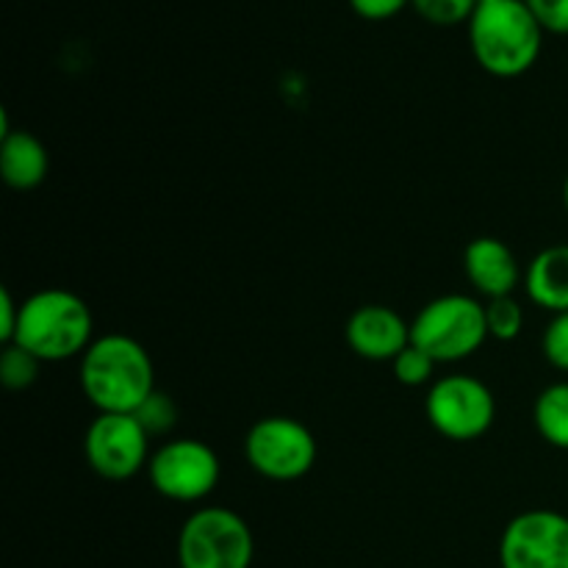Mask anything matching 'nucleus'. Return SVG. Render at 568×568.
<instances>
[{
	"label": "nucleus",
	"instance_id": "1",
	"mask_svg": "<svg viewBox=\"0 0 568 568\" xmlns=\"http://www.w3.org/2000/svg\"><path fill=\"white\" fill-rule=\"evenodd\" d=\"M81 392L98 414H136L159 388L148 349L125 333L98 336L81 355Z\"/></svg>",
	"mask_w": 568,
	"mask_h": 568
},
{
	"label": "nucleus",
	"instance_id": "2",
	"mask_svg": "<svg viewBox=\"0 0 568 568\" xmlns=\"http://www.w3.org/2000/svg\"><path fill=\"white\" fill-rule=\"evenodd\" d=\"M94 342L92 308L67 288H42L20 303L17 347L37 355L42 364L81 358Z\"/></svg>",
	"mask_w": 568,
	"mask_h": 568
},
{
	"label": "nucleus",
	"instance_id": "3",
	"mask_svg": "<svg viewBox=\"0 0 568 568\" xmlns=\"http://www.w3.org/2000/svg\"><path fill=\"white\" fill-rule=\"evenodd\" d=\"M475 61L494 78H519L536 67L544 48V28L525 0L477 3L469 20Z\"/></svg>",
	"mask_w": 568,
	"mask_h": 568
},
{
	"label": "nucleus",
	"instance_id": "4",
	"mask_svg": "<svg viewBox=\"0 0 568 568\" xmlns=\"http://www.w3.org/2000/svg\"><path fill=\"white\" fill-rule=\"evenodd\" d=\"M486 338V303L469 294H444L430 300L410 322V344L433 355L438 364L471 358Z\"/></svg>",
	"mask_w": 568,
	"mask_h": 568
},
{
	"label": "nucleus",
	"instance_id": "5",
	"mask_svg": "<svg viewBox=\"0 0 568 568\" xmlns=\"http://www.w3.org/2000/svg\"><path fill=\"white\" fill-rule=\"evenodd\" d=\"M253 558V530L231 508H197L178 532L181 568H250Z\"/></svg>",
	"mask_w": 568,
	"mask_h": 568
},
{
	"label": "nucleus",
	"instance_id": "6",
	"mask_svg": "<svg viewBox=\"0 0 568 568\" xmlns=\"http://www.w3.org/2000/svg\"><path fill=\"white\" fill-rule=\"evenodd\" d=\"M427 422L449 442H477L497 419V397L471 375H444L430 386L425 399Z\"/></svg>",
	"mask_w": 568,
	"mask_h": 568
},
{
	"label": "nucleus",
	"instance_id": "7",
	"mask_svg": "<svg viewBox=\"0 0 568 568\" xmlns=\"http://www.w3.org/2000/svg\"><path fill=\"white\" fill-rule=\"evenodd\" d=\"M316 438L292 416H264L244 436V458L255 475L272 483H292L316 464Z\"/></svg>",
	"mask_w": 568,
	"mask_h": 568
},
{
	"label": "nucleus",
	"instance_id": "8",
	"mask_svg": "<svg viewBox=\"0 0 568 568\" xmlns=\"http://www.w3.org/2000/svg\"><path fill=\"white\" fill-rule=\"evenodd\" d=\"M148 477L153 491L170 503L194 505L216 491L222 464L214 447L200 438H172L150 455Z\"/></svg>",
	"mask_w": 568,
	"mask_h": 568
},
{
	"label": "nucleus",
	"instance_id": "9",
	"mask_svg": "<svg viewBox=\"0 0 568 568\" xmlns=\"http://www.w3.org/2000/svg\"><path fill=\"white\" fill-rule=\"evenodd\" d=\"M150 438L136 414H98L83 436V458L103 480L125 483L148 471Z\"/></svg>",
	"mask_w": 568,
	"mask_h": 568
},
{
	"label": "nucleus",
	"instance_id": "10",
	"mask_svg": "<svg viewBox=\"0 0 568 568\" xmlns=\"http://www.w3.org/2000/svg\"><path fill=\"white\" fill-rule=\"evenodd\" d=\"M499 568H568V516L549 508L514 516L499 538Z\"/></svg>",
	"mask_w": 568,
	"mask_h": 568
},
{
	"label": "nucleus",
	"instance_id": "11",
	"mask_svg": "<svg viewBox=\"0 0 568 568\" xmlns=\"http://www.w3.org/2000/svg\"><path fill=\"white\" fill-rule=\"evenodd\" d=\"M344 338L358 358L392 364L410 344V322L388 305H361L347 320Z\"/></svg>",
	"mask_w": 568,
	"mask_h": 568
},
{
	"label": "nucleus",
	"instance_id": "12",
	"mask_svg": "<svg viewBox=\"0 0 568 568\" xmlns=\"http://www.w3.org/2000/svg\"><path fill=\"white\" fill-rule=\"evenodd\" d=\"M464 272L475 292L486 300L510 297L525 283L516 253L497 236H480L464 250Z\"/></svg>",
	"mask_w": 568,
	"mask_h": 568
},
{
	"label": "nucleus",
	"instance_id": "13",
	"mask_svg": "<svg viewBox=\"0 0 568 568\" xmlns=\"http://www.w3.org/2000/svg\"><path fill=\"white\" fill-rule=\"evenodd\" d=\"M50 172V155L42 139L31 131H9L0 136V175L14 192H31L42 186Z\"/></svg>",
	"mask_w": 568,
	"mask_h": 568
},
{
	"label": "nucleus",
	"instance_id": "14",
	"mask_svg": "<svg viewBox=\"0 0 568 568\" xmlns=\"http://www.w3.org/2000/svg\"><path fill=\"white\" fill-rule=\"evenodd\" d=\"M525 292L549 314L568 311V244L544 247L525 270Z\"/></svg>",
	"mask_w": 568,
	"mask_h": 568
},
{
	"label": "nucleus",
	"instance_id": "15",
	"mask_svg": "<svg viewBox=\"0 0 568 568\" xmlns=\"http://www.w3.org/2000/svg\"><path fill=\"white\" fill-rule=\"evenodd\" d=\"M532 422L536 430L549 447L568 453V383H552L538 394L532 405Z\"/></svg>",
	"mask_w": 568,
	"mask_h": 568
},
{
	"label": "nucleus",
	"instance_id": "16",
	"mask_svg": "<svg viewBox=\"0 0 568 568\" xmlns=\"http://www.w3.org/2000/svg\"><path fill=\"white\" fill-rule=\"evenodd\" d=\"M42 361L31 355L28 349L17 347V344H3V355H0V381L9 392H26L37 383Z\"/></svg>",
	"mask_w": 568,
	"mask_h": 568
},
{
	"label": "nucleus",
	"instance_id": "17",
	"mask_svg": "<svg viewBox=\"0 0 568 568\" xmlns=\"http://www.w3.org/2000/svg\"><path fill=\"white\" fill-rule=\"evenodd\" d=\"M486 322H488V336L497 338V342H516L525 331V308H521L519 300L510 294V297H497L486 303Z\"/></svg>",
	"mask_w": 568,
	"mask_h": 568
},
{
	"label": "nucleus",
	"instance_id": "18",
	"mask_svg": "<svg viewBox=\"0 0 568 568\" xmlns=\"http://www.w3.org/2000/svg\"><path fill=\"white\" fill-rule=\"evenodd\" d=\"M438 361L433 355H427L425 349H419L416 344H408L397 358L392 361V372L397 377V383L408 388H419V386H433L436 383V369Z\"/></svg>",
	"mask_w": 568,
	"mask_h": 568
},
{
	"label": "nucleus",
	"instance_id": "19",
	"mask_svg": "<svg viewBox=\"0 0 568 568\" xmlns=\"http://www.w3.org/2000/svg\"><path fill=\"white\" fill-rule=\"evenodd\" d=\"M410 9L430 26H460L469 22L477 9V0H410Z\"/></svg>",
	"mask_w": 568,
	"mask_h": 568
},
{
	"label": "nucleus",
	"instance_id": "20",
	"mask_svg": "<svg viewBox=\"0 0 568 568\" xmlns=\"http://www.w3.org/2000/svg\"><path fill=\"white\" fill-rule=\"evenodd\" d=\"M136 419L142 422L144 430H148L150 436H164V433H170L172 425H175L178 408L166 394L155 392L153 397L136 410Z\"/></svg>",
	"mask_w": 568,
	"mask_h": 568
},
{
	"label": "nucleus",
	"instance_id": "21",
	"mask_svg": "<svg viewBox=\"0 0 568 568\" xmlns=\"http://www.w3.org/2000/svg\"><path fill=\"white\" fill-rule=\"evenodd\" d=\"M541 353L555 369L568 372V311L555 314L541 336Z\"/></svg>",
	"mask_w": 568,
	"mask_h": 568
},
{
	"label": "nucleus",
	"instance_id": "22",
	"mask_svg": "<svg viewBox=\"0 0 568 568\" xmlns=\"http://www.w3.org/2000/svg\"><path fill=\"white\" fill-rule=\"evenodd\" d=\"M544 33L568 37V0H525Z\"/></svg>",
	"mask_w": 568,
	"mask_h": 568
},
{
	"label": "nucleus",
	"instance_id": "23",
	"mask_svg": "<svg viewBox=\"0 0 568 568\" xmlns=\"http://www.w3.org/2000/svg\"><path fill=\"white\" fill-rule=\"evenodd\" d=\"M347 3L361 20L383 22V20H392V17H397L399 11L408 9L410 0H347Z\"/></svg>",
	"mask_w": 568,
	"mask_h": 568
},
{
	"label": "nucleus",
	"instance_id": "24",
	"mask_svg": "<svg viewBox=\"0 0 568 568\" xmlns=\"http://www.w3.org/2000/svg\"><path fill=\"white\" fill-rule=\"evenodd\" d=\"M17 322H20V303L9 288H0V342L11 344L17 333Z\"/></svg>",
	"mask_w": 568,
	"mask_h": 568
},
{
	"label": "nucleus",
	"instance_id": "25",
	"mask_svg": "<svg viewBox=\"0 0 568 568\" xmlns=\"http://www.w3.org/2000/svg\"><path fill=\"white\" fill-rule=\"evenodd\" d=\"M564 205H566V211H568V175H566V181H564Z\"/></svg>",
	"mask_w": 568,
	"mask_h": 568
},
{
	"label": "nucleus",
	"instance_id": "26",
	"mask_svg": "<svg viewBox=\"0 0 568 568\" xmlns=\"http://www.w3.org/2000/svg\"><path fill=\"white\" fill-rule=\"evenodd\" d=\"M477 3H488V0H477Z\"/></svg>",
	"mask_w": 568,
	"mask_h": 568
}]
</instances>
